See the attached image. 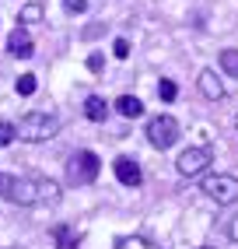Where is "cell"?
I'll list each match as a JSON object with an SVG mask.
<instances>
[{
	"mask_svg": "<svg viewBox=\"0 0 238 249\" xmlns=\"http://www.w3.org/2000/svg\"><path fill=\"white\" fill-rule=\"evenodd\" d=\"M14 134L25 144H42L53 141L60 134V116L56 112H25L18 123H14Z\"/></svg>",
	"mask_w": 238,
	"mask_h": 249,
	"instance_id": "1",
	"label": "cell"
},
{
	"mask_svg": "<svg viewBox=\"0 0 238 249\" xmlns=\"http://www.w3.org/2000/svg\"><path fill=\"white\" fill-rule=\"evenodd\" d=\"M0 200L21 204V207H35L39 204V182H35V176L0 172Z\"/></svg>",
	"mask_w": 238,
	"mask_h": 249,
	"instance_id": "2",
	"label": "cell"
},
{
	"mask_svg": "<svg viewBox=\"0 0 238 249\" xmlns=\"http://www.w3.org/2000/svg\"><path fill=\"white\" fill-rule=\"evenodd\" d=\"M98 172H102V158L95 151H88V147H81V151L67 158V182L70 186H91Z\"/></svg>",
	"mask_w": 238,
	"mask_h": 249,
	"instance_id": "3",
	"label": "cell"
},
{
	"mask_svg": "<svg viewBox=\"0 0 238 249\" xmlns=\"http://www.w3.org/2000/svg\"><path fill=\"white\" fill-rule=\"evenodd\" d=\"M214 165V147H207V144H193V147H186V151L175 158V172L182 176V179H196V176H203Z\"/></svg>",
	"mask_w": 238,
	"mask_h": 249,
	"instance_id": "4",
	"label": "cell"
},
{
	"mask_svg": "<svg viewBox=\"0 0 238 249\" xmlns=\"http://www.w3.org/2000/svg\"><path fill=\"white\" fill-rule=\"evenodd\" d=\"M203 193H207L217 207H231V204H238V176H231V172L207 176L203 179Z\"/></svg>",
	"mask_w": 238,
	"mask_h": 249,
	"instance_id": "5",
	"label": "cell"
},
{
	"mask_svg": "<svg viewBox=\"0 0 238 249\" xmlns=\"http://www.w3.org/2000/svg\"><path fill=\"white\" fill-rule=\"evenodd\" d=\"M147 141H151V147H158V151H168V147L179 141V120L168 116V112L151 116L147 120Z\"/></svg>",
	"mask_w": 238,
	"mask_h": 249,
	"instance_id": "6",
	"label": "cell"
},
{
	"mask_svg": "<svg viewBox=\"0 0 238 249\" xmlns=\"http://www.w3.org/2000/svg\"><path fill=\"white\" fill-rule=\"evenodd\" d=\"M7 53L11 56H18V60H28L32 53H35V42H32V32L25 28V25H18L7 36Z\"/></svg>",
	"mask_w": 238,
	"mask_h": 249,
	"instance_id": "7",
	"label": "cell"
},
{
	"mask_svg": "<svg viewBox=\"0 0 238 249\" xmlns=\"http://www.w3.org/2000/svg\"><path fill=\"white\" fill-rule=\"evenodd\" d=\"M196 88H200V95L207 98V102H221V98H224V85H221L217 71H210V67H203V71H200Z\"/></svg>",
	"mask_w": 238,
	"mask_h": 249,
	"instance_id": "8",
	"label": "cell"
},
{
	"mask_svg": "<svg viewBox=\"0 0 238 249\" xmlns=\"http://www.w3.org/2000/svg\"><path fill=\"white\" fill-rule=\"evenodd\" d=\"M112 172H116V179L123 182V186H140V182H144V172H140V165L133 158H116Z\"/></svg>",
	"mask_w": 238,
	"mask_h": 249,
	"instance_id": "9",
	"label": "cell"
},
{
	"mask_svg": "<svg viewBox=\"0 0 238 249\" xmlns=\"http://www.w3.org/2000/svg\"><path fill=\"white\" fill-rule=\"evenodd\" d=\"M116 112L123 116V120H137V116H144V102L137 95H119L116 98Z\"/></svg>",
	"mask_w": 238,
	"mask_h": 249,
	"instance_id": "10",
	"label": "cell"
},
{
	"mask_svg": "<svg viewBox=\"0 0 238 249\" xmlns=\"http://www.w3.org/2000/svg\"><path fill=\"white\" fill-rule=\"evenodd\" d=\"M84 116H88L91 123H105V116H109V102L102 95H88L84 98Z\"/></svg>",
	"mask_w": 238,
	"mask_h": 249,
	"instance_id": "11",
	"label": "cell"
},
{
	"mask_svg": "<svg viewBox=\"0 0 238 249\" xmlns=\"http://www.w3.org/2000/svg\"><path fill=\"white\" fill-rule=\"evenodd\" d=\"M42 18H46V7L39 4V0H32V4H21V7H18V25H25V28H28V25H39Z\"/></svg>",
	"mask_w": 238,
	"mask_h": 249,
	"instance_id": "12",
	"label": "cell"
},
{
	"mask_svg": "<svg viewBox=\"0 0 238 249\" xmlns=\"http://www.w3.org/2000/svg\"><path fill=\"white\" fill-rule=\"evenodd\" d=\"M53 242H56V249H77L81 246V235H77L70 225H56L53 228Z\"/></svg>",
	"mask_w": 238,
	"mask_h": 249,
	"instance_id": "13",
	"label": "cell"
},
{
	"mask_svg": "<svg viewBox=\"0 0 238 249\" xmlns=\"http://www.w3.org/2000/svg\"><path fill=\"white\" fill-rule=\"evenodd\" d=\"M35 182H39V204H60L63 190L56 186L53 179H46V176H35Z\"/></svg>",
	"mask_w": 238,
	"mask_h": 249,
	"instance_id": "14",
	"label": "cell"
},
{
	"mask_svg": "<svg viewBox=\"0 0 238 249\" xmlns=\"http://www.w3.org/2000/svg\"><path fill=\"white\" fill-rule=\"evenodd\" d=\"M116 249H161V246L147 235H123V239H116Z\"/></svg>",
	"mask_w": 238,
	"mask_h": 249,
	"instance_id": "15",
	"label": "cell"
},
{
	"mask_svg": "<svg viewBox=\"0 0 238 249\" xmlns=\"http://www.w3.org/2000/svg\"><path fill=\"white\" fill-rule=\"evenodd\" d=\"M221 71H224V74H231V77H238V49H221Z\"/></svg>",
	"mask_w": 238,
	"mask_h": 249,
	"instance_id": "16",
	"label": "cell"
},
{
	"mask_svg": "<svg viewBox=\"0 0 238 249\" xmlns=\"http://www.w3.org/2000/svg\"><path fill=\"white\" fill-rule=\"evenodd\" d=\"M35 88H39L35 74H21L18 81H14V91H18V95H35Z\"/></svg>",
	"mask_w": 238,
	"mask_h": 249,
	"instance_id": "17",
	"label": "cell"
},
{
	"mask_svg": "<svg viewBox=\"0 0 238 249\" xmlns=\"http://www.w3.org/2000/svg\"><path fill=\"white\" fill-rule=\"evenodd\" d=\"M175 95H179V85L168 81V77H161L158 81V98H161V102H175Z\"/></svg>",
	"mask_w": 238,
	"mask_h": 249,
	"instance_id": "18",
	"label": "cell"
},
{
	"mask_svg": "<svg viewBox=\"0 0 238 249\" xmlns=\"http://www.w3.org/2000/svg\"><path fill=\"white\" fill-rule=\"evenodd\" d=\"M18 141V134H14V123L11 120H0V147H7Z\"/></svg>",
	"mask_w": 238,
	"mask_h": 249,
	"instance_id": "19",
	"label": "cell"
},
{
	"mask_svg": "<svg viewBox=\"0 0 238 249\" xmlns=\"http://www.w3.org/2000/svg\"><path fill=\"white\" fill-rule=\"evenodd\" d=\"M112 53H116L119 60H126V56H130V39H123V36H119V39L112 42Z\"/></svg>",
	"mask_w": 238,
	"mask_h": 249,
	"instance_id": "20",
	"label": "cell"
},
{
	"mask_svg": "<svg viewBox=\"0 0 238 249\" xmlns=\"http://www.w3.org/2000/svg\"><path fill=\"white\" fill-rule=\"evenodd\" d=\"M63 7H67V14H84L88 11V0H63Z\"/></svg>",
	"mask_w": 238,
	"mask_h": 249,
	"instance_id": "21",
	"label": "cell"
},
{
	"mask_svg": "<svg viewBox=\"0 0 238 249\" xmlns=\"http://www.w3.org/2000/svg\"><path fill=\"white\" fill-rule=\"evenodd\" d=\"M228 239H231V242H238V214L228 221Z\"/></svg>",
	"mask_w": 238,
	"mask_h": 249,
	"instance_id": "22",
	"label": "cell"
},
{
	"mask_svg": "<svg viewBox=\"0 0 238 249\" xmlns=\"http://www.w3.org/2000/svg\"><path fill=\"white\" fill-rule=\"evenodd\" d=\"M88 67H91V71H102V53H91V56H88Z\"/></svg>",
	"mask_w": 238,
	"mask_h": 249,
	"instance_id": "23",
	"label": "cell"
},
{
	"mask_svg": "<svg viewBox=\"0 0 238 249\" xmlns=\"http://www.w3.org/2000/svg\"><path fill=\"white\" fill-rule=\"evenodd\" d=\"M196 249H217V246H196Z\"/></svg>",
	"mask_w": 238,
	"mask_h": 249,
	"instance_id": "24",
	"label": "cell"
},
{
	"mask_svg": "<svg viewBox=\"0 0 238 249\" xmlns=\"http://www.w3.org/2000/svg\"><path fill=\"white\" fill-rule=\"evenodd\" d=\"M235 123H238V112H235Z\"/></svg>",
	"mask_w": 238,
	"mask_h": 249,
	"instance_id": "25",
	"label": "cell"
}]
</instances>
